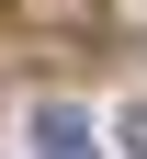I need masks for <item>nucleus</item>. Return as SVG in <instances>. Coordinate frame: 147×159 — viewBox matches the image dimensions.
Here are the masks:
<instances>
[{"label":"nucleus","instance_id":"f257e3e1","mask_svg":"<svg viewBox=\"0 0 147 159\" xmlns=\"http://www.w3.org/2000/svg\"><path fill=\"white\" fill-rule=\"evenodd\" d=\"M34 159H91V125H79L68 102H45V125H34Z\"/></svg>","mask_w":147,"mask_h":159},{"label":"nucleus","instance_id":"f03ea898","mask_svg":"<svg viewBox=\"0 0 147 159\" xmlns=\"http://www.w3.org/2000/svg\"><path fill=\"white\" fill-rule=\"evenodd\" d=\"M124 136H136V159H147V102H136V114H124Z\"/></svg>","mask_w":147,"mask_h":159}]
</instances>
